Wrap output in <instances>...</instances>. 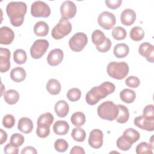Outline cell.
I'll return each mask as SVG.
<instances>
[{"label":"cell","instance_id":"7bdbcfd3","mask_svg":"<svg viewBox=\"0 0 154 154\" xmlns=\"http://www.w3.org/2000/svg\"><path fill=\"white\" fill-rule=\"evenodd\" d=\"M126 85L130 88H137L140 84L139 78L135 76H130L125 80Z\"/></svg>","mask_w":154,"mask_h":154},{"label":"cell","instance_id":"e0dca14e","mask_svg":"<svg viewBox=\"0 0 154 154\" xmlns=\"http://www.w3.org/2000/svg\"><path fill=\"white\" fill-rule=\"evenodd\" d=\"M135 20L136 13L131 8H126L122 12L120 15V20L123 25L130 26L134 23Z\"/></svg>","mask_w":154,"mask_h":154},{"label":"cell","instance_id":"d590c367","mask_svg":"<svg viewBox=\"0 0 154 154\" xmlns=\"http://www.w3.org/2000/svg\"><path fill=\"white\" fill-rule=\"evenodd\" d=\"M111 34L112 37L117 40H123L126 37V31L124 28L119 26L114 28Z\"/></svg>","mask_w":154,"mask_h":154},{"label":"cell","instance_id":"4dcf8cb0","mask_svg":"<svg viewBox=\"0 0 154 154\" xmlns=\"http://www.w3.org/2000/svg\"><path fill=\"white\" fill-rule=\"evenodd\" d=\"M129 36L132 40L138 42L143 39L144 37V31L140 26H134L131 29Z\"/></svg>","mask_w":154,"mask_h":154},{"label":"cell","instance_id":"2e32d148","mask_svg":"<svg viewBox=\"0 0 154 154\" xmlns=\"http://www.w3.org/2000/svg\"><path fill=\"white\" fill-rule=\"evenodd\" d=\"M14 38L13 31L8 26H4L0 28V43L8 45L12 43Z\"/></svg>","mask_w":154,"mask_h":154},{"label":"cell","instance_id":"cb8c5ba5","mask_svg":"<svg viewBox=\"0 0 154 154\" xmlns=\"http://www.w3.org/2000/svg\"><path fill=\"white\" fill-rule=\"evenodd\" d=\"M49 32V26L44 21L37 22L34 26V34L39 37H45Z\"/></svg>","mask_w":154,"mask_h":154},{"label":"cell","instance_id":"d4e9b609","mask_svg":"<svg viewBox=\"0 0 154 154\" xmlns=\"http://www.w3.org/2000/svg\"><path fill=\"white\" fill-rule=\"evenodd\" d=\"M47 91L52 95L58 94L61 91V84L60 82L55 79H50L46 85Z\"/></svg>","mask_w":154,"mask_h":154},{"label":"cell","instance_id":"ab89813d","mask_svg":"<svg viewBox=\"0 0 154 154\" xmlns=\"http://www.w3.org/2000/svg\"><path fill=\"white\" fill-rule=\"evenodd\" d=\"M37 135L42 138L47 137L50 134V126L45 125H37L36 129Z\"/></svg>","mask_w":154,"mask_h":154},{"label":"cell","instance_id":"5b68a950","mask_svg":"<svg viewBox=\"0 0 154 154\" xmlns=\"http://www.w3.org/2000/svg\"><path fill=\"white\" fill-rule=\"evenodd\" d=\"M72 31V24L69 20L61 18L58 23L54 27L51 35L55 40H60L68 35Z\"/></svg>","mask_w":154,"mask_h":154},{"label":"cell","instance_id":"3957f363","mask_svg":"<svg viewBox=\"0 0 154 154\" xmlns=\"http://www.w3.org/2000/svg\"><path fill=\"white\" fill-rule=\"evenodd\" d=\"M129 66L124 61L110 62L106 68L108 75L116 79L121 80L124 79L129 73Z\"/></svg>","mask_w":154,"mask_h":154},{"label":"cell","instance_id":"816d5d0a","mask_svg":"<svg viewBox=\"0 0 154 154\" xmlns=\"http://www.w3.org/2000/svg\"><path fill=\"white\" fill-rule=\"evenodd\" d=\"M153 136H152V137H150V142L149 143V144H150V145L152 146V147L153 149L154 146H153Z\"/></svg>","mask_w":154,"mask_h":154},{"label":"cell","instance_id":"d6a6232c","mask_svg":"<svg viewBox=\"0 0 154 154\" xmlns=\"http://www.w3.org/2000/svg\"><path fill=\"white\" fill-rule=\"evenodd\" d=\"M13 60L17 64H24L27 60L26 52L21 49H16L13 53Z\"/></svg>","mask_w":154,"mask_h":154},{"label":"cell","instance_id":"7c38bea8","mask_svg":"<svg viewBox=\"0 0 154 154\" xmlns=\"http://www.w3.org/2000/svg\"><path fill=\"white\" fill-rule=\"evenodd\" d=\"M134 123L138 128L147 131L152 132L154 130V119L148 118L143 115L136 117Z\"/></svg>","mask_w":154,"mask_h":154},{"label":"cell","instance_id":"e575fe53","mask_svg":"<svg viewBox=\"0 0 154 154\" xmlns=\"http://www.w3.org/2000/svg\"><path fill=\"white\" fill-rule=\"evenodd\" d=\"M153 148L146 142H141L138 144L135 149V152L137 154H152Z\"/></svg>","mask_w":154,"mask_h":154},{"label":"cell","instance_id":"30bf717a","mask_svg":"<svg viewBox=\"0 0 154 154\" xmlns=\"http://www.w3.org/2000/svg\"><path fill=\"white\" fill-rule=\"evenodd\" d=\"M61 17L68 20L75 17L76 13V6L74 2L70 1H64L60 7Z\"/></svg>","mask_w":154,"mask_h":154},{"label":"cell","instance_id":"ee69618b","mask_svg":"<svg viewBox=\"0 0 154 154\" xmlns=\"http://www.w3.org/2000/svg\"><path fill=\"white\" fill-rule=\"evenodd\" d=\"M111 45H112V43H111V40L108 38L106 37L105 42L100 46H96V48L97 49V50L99 52L103 53V52H108L110 49Z\"/></svg>","mask_w":154,"mask_h":154},{"label":"cell","instance_id":"5bb4252c","mask_svg":"<svg viewBox=\"0 0 154 154\" xmlns=\"http://www.w3.org/2000/svg\"><path fill=\"white\" fill-rule=\"evenodd\" d=\"M139 54L146 58L147 61L153 63L154 61V46L148 43L144 42L141 43L138 48Z\"/></svg>","mask_w":154,"mask_h":154},{"label":"cell","instance_id":"7a4b0ae2","mask_svg":"<svg viewBox=\"0 0 154 154\" xmlns=\"http://www.w3.org/2000/svg\"><path fill=\"white\" fill-rule=\"evenodd\" d=\"M27 11V5L23 2H10L6 7V13L11 24L18 27L22 25Z\"/></svg>","mask_w":154,"mask_h":154},{"label":"cell","instance_id":"603a6c76","mask_svg":"<svg viewBox=\"0 0 154 154\" xmlns=\"http://www.w3.org/2000/svg\"><path fill=\"white\" fill-rule=\"evenodd\" d=\"M4 100L9 105L16 104L19 99V93L15 90H8L5 91L4 94Z\"/></svg>","mask_w":154,"mask_h":154},{"label":"cell","instance_id":"ba28073f","mask_svg":"<svg viewBox=\"0 0 154 154\" xmlns=\"http://www.w3.org/2000/svg\"><path fill=\"white\" fill-rule=\"evenodd\" d=\"M49 46L48 40L38 39L35 40L30 48V54L34 59L40 58L46 52Z\"/></svg>","mask_w":154,"mask_h":154},{"label":"cell","instance_id":"83f0119b","mask_svg":"<svg viewBox=\"0 0 154 154\" xmlns=\"http://www.w3.org/2000/svg\"><path fill=\"white\" fill-rule=\"evenodd\" d=\"M123 136L132 144L137 142L140 138V133L133 128H128L123 133Z\"/></svg>","mask_w":154,"mask_h":154},{"label":"cell","instance_id":"8fae6325","mask_svg":"<svg viewBox=\"0 0 154 154\" xmlns=\"http://www.w3.org/2000/svg\"><path fill=\"white\" fill-rule=\"evenodd\" d=\"M103 134L102 131L98 129L92 130L89 134L88 144L90 146L94 149H99L103 144Z\"/></svg>","mask_w":154,"mask_h":154},{"label":"cell","instance_id":"f6af8a7d","mask_svg":"<svg viewBox=\"0 0 154 154\" xmlns=\"http://www.w3.org/2000/svg\"><path fill=\"white\" fill-rule=\"evenodd\" d=\"M143 116L146 117L154 119V106L153 105L150 104L146 105L143 109Z\"/></svg>","mask_w":154,"mask_h":154},{"label":"cell","instance_id":"d6986e66","mask_svg":"<svg viewBox=\"0 0 154 154\" xmlns=\"http://www.w3.org/2000/svg\"><path fill=\"white\" fill-rule=\"evenodd\" d=\"M54 110L58 117H65L69 113V104L64 100H60L55 104Z\"/></svg>","mask_w":154,"mask_h":154},{"label":"cell","instance_id":"484cf974","mask_svg":"<svg viewBox=\"0 0 154 154\" xmlns=\"http://www.w3.org/2000/svg\"><path fill=\"white\" fill-rule=\"evenodd\" d=\"M120 97L123 102L126 103H131L134 102L136 98V93L132 90L125 88L120 91Z\"/></svg>","mask_w":154,"mask_h":154},{"label":"cell","instance_id":"4316f807","mask_svg":"<svg viewBox=\"0 0 154 154\" xmlns=\"http://www.w3.org/2000/svg\"><path fill=\"white\" fill-rule=\"evenodd\" d=\"M119 113L116 117V120L119 123H125L128 122L129 117V113L128 108L121 104L117 105Z\"/></svg>","mask_w":154,"mask_h":154},{"label":"cell","instance_id":"ffe728a7","mask_svg":"<svg viewBox=\"0 0 154 154\" xmlns=\"http://www.w3.org/2000/svg\"><path fill=\"white\" fill-rule=\"evenodd\" d=\"M69 125L64 120H58L53 125L54 132L58 135H66L69 132Z\"/></svg>","mask_w":154,"mask_h":154},{"label":"cell","instance_id":"b9f144b4","mask_svg":"<svg viewBox=\"0 0 154 154\" xmlns=\"http://www.w3.org/2000/svg\"><path fill=\"white\" fill-rule=\"evenodd\" d=\"M2 123L4 127L7 129H11L15 124V118L11 114H7L3 117Z\"/></svg>","mask_w":154,"mask_h":154},{"label":"cell","instance_id":"9c48e42d","mask_svg":"<svg viewBox=\"0 0 154 154\" xmlns=\"http://www.w3.org/2000/svg\"><path fill=\"white\" fill-rule=\"evenodd\" d=\"M97 22L100 26L105 29H111L116 24V19L114 14L109 11H103L97 18Z\"/></svg>","mask_w":154,"mask_h":154},{"label":"cell","instance_id":"836d02e7","mask_svg":"<svg viewBox=\"0 0 154 154\" xmlns=\"http://www.w3.org/2000/svg\"><path fill=\"white\" fill-rule=\"evenodd\" d=\"M71 136L75 141L78 142H82L85 139L86 133L83 129L80 128L79 127H76L73 129L71 133Z\"/></svg>","mask_w":154,"mask_h":154},{"label":"cell","instance_id":"ac0fdd59","mask_svg":"<svg viewBox=\"0 0 154 154\" xmlns=\"http://www.w3.org/2000/svg\"><path fill=\"white\" fill-rule=\"evenodd\" d=\"M33 126L32 120L28 117H22L18 121L17 129L19 131L24 134H29L31 132Z\"/></svg>","mask_w":154,"mask_h":154},{"label":"cell","instance_id":"52a82bcc","mask_svg":"<svg viewBox=\"0 0 154 154\" xmlns=\"http://www.w3.org/2000/svg\"><path fill=\"white\" fill-rule=\"evenodd\" d=\"M51 8L45 2L37 1L32 3L31 14L35 17H48L51 14Z\"/></svg>","mask_w":154,"mask_h":154},{"label":"cell","instance_id":"4fadbf2b","mask_svg":"<svg viewBox=\"0 0 154 154\" xmlns=\"http://www.w3.org/2000/svg\"><path fill=\"white\" fill-rule=\"evenodd\" d=\"M11 53L9 49L0 48V71L1 73L7 72L10 68Z\"/></svg>","mask_w":154,"mask_h":154},{"label":"cell","instance_id":"277c9868","mask_svg":"<svg viewBox=\"0 0 154 154\" xmlns=\"http://www.w3.org/2000/svg\"><path fill=\"white\" fill-rule=\"evenodd\" d=\"M99 117L103 120L112 121L116 119L119 113L117 105L110 100L102 103L97 109Z\"/></svg>","mask_w":154,"mask_h":154},{"label":"cell","instance_id":"60d3db41","mask_svg":"<svg viewBox=\"0 0 154 154\" xmlns=\"http://www.w3.org/2000/svg\"><path fill=\"white\" fill-rule=\"evenodd\" d=\"M24 141V137L21 134L15 133L12 134L10 137V143L17 147L22 146L23 144Z\"/></svg>","mask_w":154,"mask_h":154},{"label":"cell","instance_id":"c3c4849f","mask_svg":"<svg viewBox=\"0 0 154 154\" xmlns=\"http://www.w3.org/2000/svg\"><path fill=\"white\" fill-rule=\"evenodd\" d=\"M21 153L22 154H26V153L36 154V153H37V152L34 147H33L32 146H26L22 150Z\"/></svg>","mask_w":154,"mask_h":154},{"label":"cell","instance_id":"74e56055","mask_svg":"<svg viewBox=\"0 0 154 154\" xmlns=\"http://www.w3.org/2000/svg\"><path fill=\"white\" fill-rule=\"evenodd\" d=\"M81 91L78 88H72L69 90L67 93V97L71 102H76L80 99Z\"/></svg>","mask_w":154,"mask_h":154},{"label":"cell","instance_id":"8992f818","mask_svg":"<svg viewBox=\"0 0 154 154\" xmlns=\"http://www.w3.org/2000/svg\"><path fill=\"white\" fill-rule=\"evenodd\" d=\"M88 43L87 35L81 32L75 34L69 41V46L70 49L74 52H78L81 51Z\"/></svg>","mask_w":154,"mask_h":154},{"label":"cell","instance_id":"bcb514c9","mask_svg":"<svg viewBox=\"0 0 154 154\" xmlns=\"http://www.w3.org/2000/svg\"><path fill=\"white\" fill-rule=\"evenodd\" d=\"M4 152L7 154H17L19 152L18 147L14 146L11 143H8L4 147Z\"/></svg>","mask_w":154,"mask_h":154},{"label":"cell","instance_id":"44dd1931","mask_svg":"<svg viewBox=\"0 0 154 154\" xmlns=\"http://www.w3.org/2000/svg\"><path fill=\"white\" fill-rule=\"evenodd\" d=\"M25 70L22 67H16L10 72L11 79L16 82H20L26 78Z\"/></svg>","mask_w":154,"mask_h":154},{"label":"cell","instance_id":"1f68e13d","mask_svg":"<svg viewBox=\"0 0 154 154\" xmlns=\"http://www.w3.org/2000/svg\"><path fill=\"white\" fill-rule=\"evenodd\" d=\"M105 38L104 33L99 29L94 30L91 34L92 42L96 46L102 45L105 42Z\"/></svg>","mask_w":154,"mask_h":154},{"label":"cell","instance_id":"6da1fadb","mask_svg":"<svg viewBox=\"0 0 154 154\" xmlns=\"http://www.w3.org/2000/svg\"><path fill=\"white\" fill-rule=\"evenodd\" d=\"M116 89L114 84L109 81L102 83L99 86H96L90 89L85 96V101L90 105H96L100 99L112 94Z\"/></svg>","mask_w":154,"mask_h":154},{"label":"cell","instance_id":"9a60e30c","mask_svg":"<svg viewBox=\"0 0 154 154\" xmlns=\"http://www.w3.org/2000/svg\"><path fill=\"white\" fill-rule=\"evenodd\" d=\"M64 54L60 49H54L49 52L47 56V62L51 66L59 65L63 61Z\"/></svg>","mask_w":154,"mask_h":154},{"label":"cell","instance_id":"f1b7e54d","mask_svg":"<svg viewBox=\"0 0 154 154\" xmlns=\"http://www.w3.org/2000/svg\"><path fill=\"white\" fill-rule=\"evenodd\" d=\"M70 121L76 127H81L85 123V116L82 112H75L72 115Z\"/></svg>","mask_w":154,"mask_h":154},{"label":"cell","instance_id":"f35d334b","mask_svg":"<svg viewBox=\"0 0 154 154\" xmlns=\"http://www.w3.org/2000/svg\"><path fill=\"white\" fill-rule=\"evenodd\" d=\"M69 147L68 143L63 138L57 139L54 143V148L58 152H64Z\"/></svg>","mask_w":154,"mask_h":154},{"label":"cell","instance_id":"681fc988","mask_svg":"<svg viewBox=\"0 0 154 154\" xmlns=\"http://www.w3.org/2000/svg\"><path fill=\"white\" fill-rule=\"evenodd\" d=\"M70 154H84L85 153V151L84 149L79 146H74L70 150Z\"/></svg>","mask_w":154,"mask_h":154},{"label":"cell","instance_id":"f907efd6","mask_svg":"<svg viewBox=\"0 0 154 154\" xmlns=\"http://www.w3.org/2000/svg\"><path fill=\"white\" fill-rule=\"evenodd\" d=\"M0 144H2L4 143L7 139V134L5 131H4L2 129H0Z\"/></svg>","mask_w":154,"mask_h":154},{"label":"cell","instance_id":"7dc6e473","mask_svg":"<svg viewBox=\"0 0 154 154\" xmlns=\"http://www.w3.org/2000/svg\"><path fill=\"white\" fill-rule=\"evenodd\" d=\"M106 5L112 10L118 8L122 4V0H106L105 1Z\"/></svg>","mask_w":154,"mask_h":154},{"label":"cell","instance_id":"f546056e","mask_svg":"<svg viewBox=\"0 0 154 154\" xmlns=\"http://www.w3.org/2000/svg\"><path fill=\"white\" fill-rule=\"evenodd\" d=\"M54 119V117L51 112H45L44 114H41L38 117L37 121V125L51 126V125L53 123Z\"/></svg>","mask_w":154,"mask_h":154},{"label":"cell","instance_id":"8d00e7d4","mask_svg":"<svg viewBox=\"0 0 154 154\" xmlns=\"http://www.w3.org/2000/svg\"><path fill=\"white\" fill-rule=\"evenodd\" d=\"M116 145L119 149L123 151H128L132 147V144L122 135L117 140Z\"/></svg>","mask_w":154,"mask_h":154},{"label":"cell","instance_id":"7402d4cb","mask_svg":"<svg viewBox=\"0 0 154 154\" xmlns=\"http://www.w3.org/2000/svg\"><path fill=\"white\" fill-rule=\"evenodd\" d=\"M129 52V46L125 43H119L114 47L113 53L114 56L118 58L126 57Z\"/></svg>","mask_w":154,"mask_h":154}]
</instances>
